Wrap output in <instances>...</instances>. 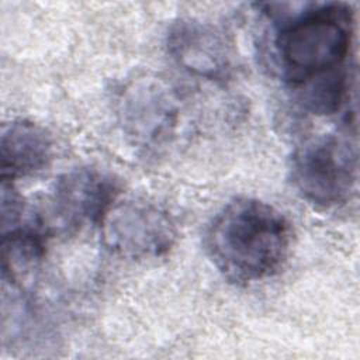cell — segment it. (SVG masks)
<instances>
[{"label": "cell", "mask_w": 360, "mask_h": 360, "mask_svg": "<svg viewBox=\"0 0 360 360\" xmlns=\"http://www.w3.org/2000/svg\"><path fill=\"white\" fill-rule=\"evenodd\" d=\"M104 245L128 259H155L176 242V225L162 207L146 200L114 201L101 219Z\"/></svg>", "instance_id": "obj_4"}, {"label": "cell", "mask_w": 360, "mask_h": 360, "mask_svg": "<svg viewBox=\"0 0 360 360\" xmlns=\"http://www.w3.org/2000/svg\"><path fill=\"white\" fill-rule=\"evenodd\" d=\"M52 158V142L45 129L30 121L6 124L0 136L1 180L34 174Z\"/></svg>", "instance_id": "obj_8"}, {"label": "cell", "mask_w": 360, "mask_h": 360, "mask_svg": "<svg viewBox=\"0 0 360 360\" xmlns=\"http://www.w3.org/2000/svg\"><path fill=\"white\" fill-rule=\"evenodd\" d=\"M167 51L181 69L208 80H226L235 68L233 48L225 34L202 21H176L167 34Z\"/></svg>", "instance_id": "obj_6"}, {"label": "cell", "mask_w": 360, "mask_h": 360, "mask_svg": "<svg viewBox=\"0 0 360 360\" xmlns=\"http://www.w3.org/2000/svg\"><path fill=\"white\" fill-rule=\"evenodd\" d=\"M205 250L218 271L236 284H250L276 274L287 260L291 228L273 205L236 198L211 221Z\"/></svg>", "instance_id": "obj_1"}, {"label": "cell", "mask_w": 360, "mask_h": 360, "mask_svg": "<svg viewBox=\"0 0 360 360\" xmlns=\"http://www.w3.org/2000/svg\"><path fill=\"white\" fill-rule=\"evenodd\" d=\"M118 120L127 138L150 149L169 141L179 120L174 91L160 79L138 77L118 97Z\"/></svg>", "instance_id": "obj_5"}, {"label": "cell", "mask_w": 360, "mask_h": 360, "mask_svg": "<svg viewBox=\"0 0 360 360\" xmlns=\"http://www.w3.org/2000/svg\"><path fill=\"white\" fill-rule=\"evenodd\" d=\"M345 75L339 70L302 84L300 101L304 108L318 115H328L339 110L345 94Z\"/></svg>", "instance_id": "obj_9"}, {"label": "cell", "mask_w": 360, "mask_h": 360, "mask_svg": "<svg viewBox=\"0 0 360 360\" xmlns=\"http://www.w3.org/2000/svg\"><path fill=\"white\" fill-rule=\"evenodd\" d=\"M353 35V10L346 3H326L304 11L277 38L280 66L287 82L302 86L338 70Z\"/></svg>", "instance_id": "obj_2"}, {"label": "cell", "mask_w": 360, "mask_h": 360, "mask_svg": "<svg viewBox=\"0 0 360 360\" xmlns=\"http://www.w3.org/2000/svg\"><path fill=\"white\" fill-rule=\"evenodd\" d=\"M114 180L96 169H75L63 174L53 191V211L62 225L80 228L101 222L115 201Z\"/></svg>", "instance_id": "obj_7"}, {"label": "cell", "mask_w": 360, "mask_h": 360, "mask_svg": "<svg viewBox=\"0 0 360 360\" xmlns=\"http://www.w3.org/2000/svg\"><path fill=\"white\" fill-rule=\"evenodd\" d=\"M291 180L308 202L329 208L349 200L357 177L354 146L333 134L305 141L291 158Z\"/></svg>", "instance_id": "obj_3"}, {"label": "cell", "mask_w": 360, "mask_h": 360, "mask_svg": "<svg viewBox=\"0 0 360 360\" xmlns=\"http://www.w3.org/2000/svg\"><path fill=\"white\" fill-rule=\"evenodd\" d=\"M22 212V200L20 194L14 190L13 181L1 180V228L10 225V231L14 229V225L20 219ZM7 232V231H6Z\"/></svg>", "instance_id": "obj_10"}]
</instances>
